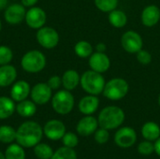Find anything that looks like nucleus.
<instances>
[{"label": "nucleus", "instance_id": "11", "mask_svg": "<svg viewBox=\"0 0 160 159\" xmlns=\"http://www.w3.org/2000/svg\"><path fill=\"white\" fill-rule=\"evenodd\" d=\"M30 97L37 105H44L52 99V90L50 88L47 82H38L31 88Z\"/></svg>", "mask_w": 160, "mask_h": 159}, {"label": "nucleus", "instance_id": "6", "mask_svg": "<svg viewBox=\"0 0 160 159\" xmlns=\"http://www.w3.org/2000/svg\"><path fill=\"white\" fill-rule=\"evenodd\" d=\"M52 107L53 111L60 115L68 114L74 108L75 99L68 90L57 91L52 97Z\"/></svg>", "mask_w": 160, "mask_h": 159}, {"label": "nucleus", "instance_id": "34", "mask_svg": "<svg viewBox=\"0 0 160 159\" xmlns=\"http://www.w3.org/2000/svg\"><path fill=\"white\" fill-rule=\"evenodd\" d=\"M94 138L95 141L99 143V144H104L109 141L110 138V134H109V130L105 129L103 127L98 128L96 130V132L94 133Z\"/></svg>", "mask_w": 160, "mask_h": 159}, {"label": "nucleus", "instance_id": "39", "mask_svg": "<svg viewBox=\"0 0 160 159\" xmlns=\"http://www.w3.org/2000/svg\"><path fill=\"white\" fill-rule=\"evenodd\" d=\"M154 145H155V152L157 153L158 156L160 157V137L157 141H155V144Z\"/></svg>", "mask_w": 160, "mask_h": 159}, {"label": "nucleus", "instance_id": "36", "mask_svg": "<svg viewBox=\"0 0 160 159\" xmlns=\"http://www.w3.org/2000/svg\"><path fill=\"white\" fill-rule=\"evenodd\" d=\"M47 84L50 86V88L52 90H57L62 85V79L58 75H53L49 78Z\"/></svg>", "mask_w": 160, "mask_h": 159}, {"label": "nucleus", "instance_id": "29", "mask_svg": "<svg viewBox=\"0 0 160 159\" xmlns=\"http://www.w3.org/2000/svg\"><path fill=\"white\" fill-rule=\"evenodd\" d=\"M97 8L102 12L109 13L117 8L119 0H94Z\"/></svg>", "mask_w": 160, "mask_h": 159}, {"label": "nucleus", "instance_id": "35", "mask_svg": "<svg viewBox=\"0 0 160 159\" xmlns=\"http://www.w3.org/2000/svg\"><path fill=\"white\" fill-rule=\"evenodd\" d=\"M136 57H137L138 62L142 65H144V66L149 65L152 62V58H153L150 52L143 50V49H142L141 51H139L136 53Z\"/></svg>", "mask_w": 160, "mask_h": 159}, {"label": "nucleus", "instance_id": "33", "mask_svg": "<svg viewBox=\"0 0 160 159\" xmlns=\"http://www.w3.org/2000/svg\"><path fill=\"white\" fill-rule=\"evenodd\" d=\"M138 152L142 156H150L155 152V145L150 141H143L138 146Z\"/></svg>", "mask_w": 160, "mask_h": 159}, {"label": "nucleus", "instance_id": "41", "mask_svg": "<svg viewBox=\"0 0 160 159\" xmlns=\"http://www.w3.org/2000/svg\"><path fill=\"white\" fill-rule=\"evenodd\" d=\"M0 159H6V157H5V154H3V153H1V152H0Z\"/></svg>", "mask_w": 160, "mask_h": 159}, {"label": "nucleus", "instance_id": "2", "mask_svg": "<svg viewBox=\"0 0 160 159\" xmlns=\"http://www.w3.org/2000/svg\"><path fill=\"white\" fill-rule=\"evenodd\" d=\"M125 112L117 106H108L103 108L98 117V125L108 130H112L121 127L125 121Z\"/></svg>", "mask_w": 160, "mask_h": 159}, {"label": "nucleus", "instance_id": "37", "mask_svg": "<svg viewBox=\"0 0 160 159\" xmlns=\"http://www.w3.org/2000/svg\"><path fill=\"white\" fill-rule=\"evenodd\" d=\"M38 2V0H22V5L25 7H35V5Z\"/></svg>", "mask_w": 160, "mask_h": 159}, {"label": "nucleus", "instance_id": "21", "mask_svg": "<svg viewBox=\"0 0 160 159\" xmlns=\"http://www.w3.org/2000/svg\"><path fill=\"white\" fill-rule=\"evenodd\" d=\"M16 112L22 117H32L37 112V104L32 99H24L22 101L18 102V104L16 105Z\"/></svg>", "mask_w": 160, "mask_h": 159}, {"label": "nucleus", "instance_id": "15", "mask_svg": "<svg viewBox=\"0 0 160 159\" xmlns=\"http://www.w3.org/2000/svg\"><path fill=\"white\" fill-rule=\"evenodd\" d=\"M98 121L92 115H85L82 117L76 126V130L79 135L87 137L96 132L98 127Z\"/></svg>", "mask_w": 160, "mask_h": 159}, {"label": "nucleus", "instance_id": "42", "mask_svg": "<svg viewBox=\"0 0 160 159\" xmlns=\"http://www.w3.org/2000/svg\"><path fill=\"white\" fill-rule=\"evenodd\" d=\"M1 29H2V22H1V21H0V32H1Z\"/></svg>", "mask_w": 160, "mask_h": 159}, {"label": "nucleus", "instance_id": "24", "mask_svg": "<svg viewBox=\"0 0 160 159\" xmlns=\"http://www.w3.org/2000/svg\"><path fill=\"white\" fill-rule=\"evenodd\" d=\"M142 137L150 142H155L160 137V127L155 122H147L142 127Z\"/></svg>", "mask_w": 160, "mask_h": 159}, {"label": "nucleus", "instance_id": "19", "mask_svg": "<svg viewBox=\"0 0 160 159\" xmlns=\"http://www.w3.org/2000/svg\"><path fill=\"white\" fill-rule=\"evenodd\" d=\"M16 67L8 65L0 66V87H8L12 85L17 79Z\"/></svg>", "mask_w": 160, "mask_h": 159}, {"label": "nucleus", "instance_id": "25", "mask_svg": "<svg viewBox=\"0 0 160 159\" xmlns=\"http://www.w3.org/2000/svg\"><path fill=\"white\" fill-rule=\"evenodd\" d=\"M74 52L80 58H89L94 52L93 46L86 40H80L74 46Z\"/></svg>", "mask_w": 160, "mask_h": 159}, {"label": "nucleus", "instance_id": "14", "mask_svg": "<svg viewBox=\"0 0 160 159\" xmlns=\"http://www.w3.org/2000/svg\"><path fill=\"white\" fill-rule=\"evenodd\" d=\"M90 69L98 73H105L111 67V59L106 52H95L91 54L88 61Z\"/></svg>", "mask_w": 160, "mask_h": 159}, {"label": "nucleus", "instance_id": "18", "mask_svg": "<svg viewBox=\"0 0 160 159\" xmlns=\"http://www.w3.org/2000/svg\"><path fill=\"white\" fill-rule=\"evenodd\" d=\"M99 107V98L98 96L87 95L81 98L79 101V111L84 115H92Z\"/></svg>", "mask_w": 160, "mask_h": 159}, {"label": "nucleus", "instance_id": "27", "mask_svg": "<svg viewBox=\"0 0 160 159\" xmlns=\"http://www.w3.org/2000/svg\"><path fill=\"white\" fill-rule=\"evenodd\" d=\"M53 153L52 147L46 143H38L34 147V154L38 159H51Z\"/></svg>", "mask_w": 160, "mask_h": 159}, {"label": "nucleus", "instance_id": "4", "mask_svg": "<svg viewBox=\"0 0 160 159\" xmlns=\"http://www.w3.org/2000/svg\"><path fill=\"white\" fill-rule=\"evenodd\" d=\"M22 68L28 73H38L46 67L44 53L38 50H31L23 54L21 60Z\"/></svg>", "mask_w": 160, "mask_h": 159}, {"label": "nucleus", "instance_id": "28", "mask_svg": "<svg viewBox=\"0 0 160 159\" xmlns=\"http://www.w3.org/2000/svg\"><path fill=\"white\" fill-rule=\"evenodd\" d=\"M16 141V130L10 126L0 127V142L3 143H12Z\"/></svg>", "mask_w": 160, "mask_h": 159}, {"label": "nucleus", "instance_id": "1", "mask_svg": "<svg viewBox=\"0 0 160 159\" xmlns=\"http://www.w3.org/2000/svg\"><path fill=\"white\" fill-rule=\"evenodd\" d=\"M43 128L35 121L23 122L16 130V142L23 148L35 147L43 137Z\"/></svg>", "mask_w": 160, "mask_h": 159}, {"label": "nucleus", "instance_id": "26", "mask_svg": "<svg viewBox=\"0 0 160 159\" xmlns=\"http://www.w3.org/2000/svg\"><path fill=\"white\" fill-rule=\"evenodd\" d=\"M6 159H25V152L19 143L10 144L5 152Z\"/></svg>", "mask_w": 160, "mask_h": 159}, {"label": "nucleus", "instance_id": "22", "mask_svg": "<svg viewBox=\"0 0 160 159\" xmlns=\"http://www.w3.org/2000/svg\"><path fill=\"white\" fill-rule=\"evenodd\" d=\"M16 111L15 101L11 97H0V120L9 118Z\"/></svg>", "mask_w": 160, "mask_h": 159}, {"label": "nucleus", "instance_id": "17", "mask_svg": "<svg viewBox=\"0 0 160 159\" xmlns=\"http://www.w3.org/2000/svg\"><path fill=\"white\" fill-rule=\"evenodd\" d=\"M31 93V86L26 81L15 82L10 89V97L15 102H20L26 99Z\"/></svg>", "mask_w": 160, "mask_h": 159}, {"label": "nucleus", "instance_id": "31", "mask_svg": "<svg viewBox=\"0 0 160 159\" xmlns=\"http://www.w3.org/2000/svg\"><path fill=\"white\" fill-rule=\"evenodd\" d=\"M13 52L11 49L8 46L1 45L0 46V66L8 65L12 61Z\"/></svg>", "mask_w": 160, "mask_h": 159}, {"label": "nucleus", "instance_id": "5", "mask_svg": "<svg viewBox=\"0 0 160 159\" xmlns=\"http://www.w3.org/2000/svg\"><path fill=\"white\" fill-rule=\"evenodd\" d=\"M129 91L128 82L123 78H113L106 82L103 96L112 101L123 99Z\"/></svg>", "mask_w": 160, "mask_h": 159}, {"label": "nucleus", "instance_id": "32", "mask_svg": "<svg viewBox=\"0 0 160 159\" xmlns=\"http://www.w3.org/2000/svg\"><path fill=\"white\" fill-rule=\"evenodd\" d=\"M62 142L64 146L68 148H75L79 143L78 136L73 132H66L65 135L62 138Z\"/></svg>", "mask_w": 160, "mask_h": 159}, {"label": "nucleus", "instance_id": "38", "mask_svg": "<svg viewBox=\"0 0 160 159\" xmlns=\"http://www.w3.org/2000/svg\"><path fill=\"white\" fill-rule=\"evenodd\" d=\"M96 50L97 52H106L107 51V47L104 43L100 42V43H98L97 46H96Z\"/></svg>", "mask_w": 160, "mask_h": 159}, {"label": "nucleus", "instance_id": "13", "mask_svg": "<svg viewBox=\"0 0 160 159\" xmlns=\"http://www.w3.org/2000/svg\"><path fill=\"white\" fill-rule=\"evenodd\" d=\"M66 126L65 124L57 119H52L48 121L44 127H43V133L51 141H58L62 140L63 136L66 133Z\"/></svg>", "mask_w": 160, "mask_h": 159}, {"label": "nucleus", "instance_id": "30", "mask_svg": "<svg viewBox=\"0 0 160 159\" xmlns=\"http://www.w3.org/2000/svg\"><path fill=\"white\" fill-rule=\"evenodd\" d=\"M51 159H77V154L73 148L64 146L57 149Z\"/></svg>", "mask_w": 160, "mask_h": 159}, {"label": "nucleus", "instance_id": "3", "mask_svg": "<svg viewBox=\"0 0 160 159\" xmlns=\"http://www.w3.org/2000/svg\"><path fill=\"white\" fill-rule=\"evenodd\" d=\"M80 84L82 90L88 95L98 96L103 93L106 81L101 73L90 69L82 73Z\"/></svg>", "mask_w": 160, "mask_h": 159}, {"label": "nucleus", "instance_id": "43", "mask_svg": "<svg viewBox=\"0 0 160 159\" xmlns=\"http://www.w3.org/2000/svg\"><path fill=\"white\" fill-rule=\"evenodd\" d=\"M158 105L160 106V95H159V97H158Z\"/></svg>", "mask_w": 160, "mask_h": 159}, {"label": "nucleus", "instance_id": "16", "mask_svg": "<svg viewBox=\"0 0 160 159\" xmlns=\"http://www.w3.org/2000/svg\"><path fill=\"white\" fill-rule=\"evenodd\" d=\"M142 23L146 27H153L160 21V8L157 5L146 6L141 15Z\"/></svg>", "mask_w": 160, "mask_h": 159}, {"label": "nucleus", "instance_id": "20", "mask_svg": "<svg viewBox=\"0 0 160 159\" xmlns=\"http://www.w3.org/2000/svg\"><path fill=\"white\" fill-rule=\"evenodd\" d=\"M62 79V85L66 90L72 91L78 87L81 81V75L78 73V71L74 69H68L64 72Z\"/></svg>", "mask_w": 160, "mask_h": 159}, {"label": "nucleus", "instance_id": "12", "mask_svg": "<svg viewBox=\"0 0 160 159\" xmlns=\"http://www.w3.org/2000/svg\"><path fill=\"white\" fill-rule=\"evenodd\" d=\"M25 14H26L25 7L22 6V4L15 3L7 7L4 12V18L8 24L15 25L21 23L24 20Z\"/></svg>", "mask_w": 160, "mask_h": 159}, {"label": "nucleus", "instance_id": "7", "mask_svg": "<svg viewBox=\"0 0 160 159\" xmlns=\"http://www.w3.org/2000/svg\"><path fill=\"white\" fill-rule=\"evenodd\" d=\"M38 44L47 50L55 48L59 43V34L58 32L50 26H43L37 31L36 35Z\"/></svg>", "mask_w": 160, "mask_h": 159}, {"label": "nucleus", "instance_id": "40", "mask_svg": "<svg viewBox=\"0 0 160 159\" xmlns=\"http://www.w3.org/2000/svg\"><path fill=\"white\" fill-rule=\"evenodd\" d=\"M8 4V0H0V11L6 9Z\"/></svg>", "mask_w": 160, "mask_h": 159}, {"label": "nucleus", "instance_id": "10", "mask_svg": "<svg viewBox=\"0 0 160 159\" xmlns=\"http://www.w3.org/2000/svg\"><path fill=\"white\" fill-rule=\"evenodd\" d=\"M47 20L46 12L39 7H32L26 10L24 21L32 29H39L44 26Z\"/></svg>", "mask_w": 160, "mask_h": 159}, {"label": "nucleus", "instance_id": "9", "mask_svg": "<svg viewBox=\"0 0 160 159\" xmlns=\"http://www.w3.org/2000/svg\"><path fill=\"white\" fill-rule=\"evenodd\" d=\"M137 141L136 131L129 127H123L118 129L114 135V142L120 148L128 149L133 146Z\"/></svg>", "mask_w": 160, "mask_h": 159}, {"label": "nucleus", "instance_id": "8", "mask_svg": "<svg viewBox=\"0 0 160 159\" xmlns=\"http://www.w3.org/2000/svg\"><path fill=\"white\" fill-rule=\"evenodd\" d=\"M121 46L127 52L136 54L142 49L143 40L139 33L134 30H128L121 37Z\"/></svg>", "mask_w": 160, "mask_h": 159}, {"label": "nucleus", "instance_id": "23", "mask_svg": "<svg viewBox=\"0 0 160 159\" xmlns=\"http://www.w3.org/2000/svg\"><path fill=\"white\" fill-rule=\"evenodd\" d=\"M108 21L110 24L114 28H123L128 23V16L123 10L115 8L112 11L109 12Z\"/></svg>", "mask_w": 160, "mask_h": 159}]
</instances>
